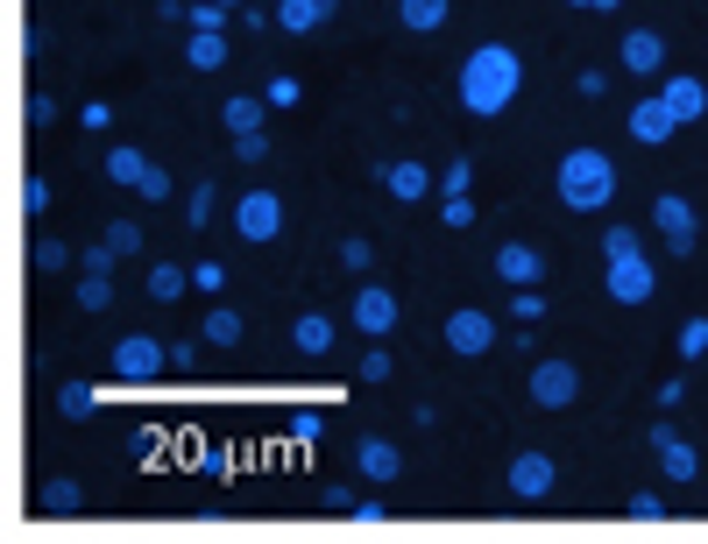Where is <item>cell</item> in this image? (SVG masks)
Masks as SVG:
<instances>
[{"mask_svg": "<svg viewBox=\"0 0 708 544\" xmlns=\"http://www.w3.org/2000/svg\"><path fill=\"white\" fill-rule=\"evenodd\" d=\"M518 50H503V43H482V50H468V64H461V107L475 113V121H489V113H503L510 100H518Z\"/></svg>", "mask_w": 708, "mask_h": 544, "instance_id": "obj_1", "label": "cell"}, {"mask_svg": "<svg viewBox=\"0 0 708 544\" xmlns=\"http://www.w3.org/2000/svg\"><path fill=\"white\" fill-rule=\"evenodd\" d=\"M617 199V163L602 149H567L560 155V205L567 212H596Z\"/></svg>", "mask_w": 708, "mask_h": 544, "instance_id": "obj_2", "label": "cell"}, {"mask_svg": "<svg viewBox=\"0 0 708 544\" xmlns=\"http://www.w3.org/2000/svg\"><path fill=\"white\" fill-rule=\"evenodd\" d=\"M113 375L121 382H157L163 367H170V346L163 340H149V333H128V340H113Z\"/></svg>", "mask_w": 708, "mask_h": 544, "instance_id": "obj_3", "label": "cell"}, {"mask_svg": "<svg viewBox=\"0 0 708 544\" xmlns=\"http://www.w3.org/2000/svg\"><path fill=\"white\" fill-rule=\"evenodd\" d=\"M107 178L121 184V191H142L149 205H157V199H170V178H163L157 163H149L142 149H107Z\"/></svg>", "mask_w": 708, "mask_h": 544, "instance_id": "obj_4", "label": "cell"}, {"mask_svg": "<svg viewBox=\"0 0 708 544\" xmlns=\"http://www.w3.org/2000/svg\"><path fill=\"white\" fill-rule=\"evenodd\" d=\"M235 233H241L248 248L277 241V233H283V205H277V191H248V199L235 205Z\"/></svg>", "mask_w": 708, "mask_h": 544, "instance_id": "obj_5", "label": "cell"}, {"mask_svg": "<svg viewBox=\"0 0 708 544\" xmlns=\"http://www.w3.org/2000/svg\"><path fill=\"white\" fill-rule=\"evenodd\" d=\"M574 396H581L574 361H539V367H531V403H539V411H567Z\"/></svg>", "mask_w": 708, "mask_h": 544, "instance_id": "obj_6", "label": "cell"}, {"mask_svg": "<svg viewBox=\"0 0 708 544\" xmlns=\"http://www.w3.org/2000/svg\"><path fill=\"white\" fill-rule=\"evenodd\" d=\"M447 346L461 361H482L496 346V319H489V311H453V319H447Z\"/></svg>", "mask_w": 708, "mask_h": 544, "instance_id": "obj_7", "label": "cell"}, {"mask_svg": "<svg viewBox=\"0 0 708 544\" xmlns=\"http://www.w3.org/2000/svg\"><path fill=\"white\" fill-rule=\"evenodd\" d=\"M496 276L518 283V290H539L546 283V255L531 241H503V248H496Z\"/></svg>", "mask_w": 708, "mask_h": 544, "instance_id": "obj_8", "label": "cell"}, {"mask_svg": "<svg viewBox=\"0 0 708 544\" xmlns=\"http://www.w3.org/2000/svg\"><path fill=\"white\" fill-rule=\"evenodd\" d=\"M652 290H659V276H652V262H645V255L609 262V298H617V304H645Z\"/></svg>", "mask_w": 708, "mask_h": 544, "instance_id": "obj_9", "label": "cell"}, {"mask_svg": "<svg viewBox=\"0 0 708 544\" xmlns=\"http://www.w3.org/2000/svg\"><path fill=\"white\" fill-rule=\"evenodd\" d=\"M348 311H355V325H361V333H369V340H382V333H390V325H397V298H390V290H376V283H361Z\"/></svg>", "mask_w": 708, "mask_h": 544, "instance_id": "obj_10", "label": "cell"}, {"mask_svg": "<svg viewBox=\"0 0 708 544\" xmlns=\"http://www.w3.org/2000/svg\"><path fill=\"white\" fill-rule=\"evenodd\" d=\"M652 226L666 233L674 255H695V205H687V199H659L652 205Z\"/></svg>", "mask_w": 708, "mask_h": 544, "instance_id": "obj_11", "label": "cell"}, {"mask_svg": "<svg viewBox=\"0 0 708 544\" xmlns=\"http://www.w3.org/2000/svg\"><path fill=\"white\" fill-rule=\"evenodd\" d=\"M510 495H518V502H546L552 495V460L546 453H518V460H510Z\"/></svg>", "mask_w": 708, "mask_h": 544, "instance_id": "obj_12", "label": "cell"}, {"mask_svg": "<svg viewBox=\"0 0 708 544\" xmlns=\"http://www.w3.org/2000/svg\"><path fill=\"white\" fill-rule=\"evenodd\" d=\"M624 128H630V134H638V142H645V149H659V142H666V134H674L680 121H674V107H666V100H659V92H652V100H638V107H630V121H624Z\"/></svg>", "mask_w": 708, "mask_h": 544, "instance_id": "obj_13", "label": "cell"}, {"mask_svg": "<svg viewBox=\"0 0 708 544\" xmlns=\"http://www.w3.org/2000/svg\"><path fill=\"white\" fill-rule=\"evenodd\" d=\"M333 8H340V0H277V29L312 36V29H327V22H333Z\"/></svg>", "mask_w": 708, "mask_h": 544, "instance_id": "obj_14", "label": "cell"}, {"mask_svg": "<svg viewBox=\"0 0 708 544\" xmlns=\"http://www.w3.org/2000/svg\"><path fill=\"white\" fill-rule=\"evenodd\" d=\"M355 466H361V481H376V488H382V481H397V474H405V453H397L390 439H361Z\"/></svg>", "mask_w": 708, "mask_h": 544, "instance_id": "obj_15", "label": "cell"}, {"mask_svg": "<svg viewBox=\"0 0 708 544\" xmlns=\"http://www.w3.org/2000/svg\"><path fill=\"white\" fill-rule=\"evenodd\" d=\"M659 100L674 107V121H701V113H708V85H701V78H666Z\"/></svg>", "mask_w": 708, "mask_h": 544, "instance_id": "obj_16", "label": "cell"}, {"mask_svg": "<svg viewBox=\"0 0 708 544\" xmlns=\"http://www.w3.org/2000/svg\"><path fill=\"white\" fill-rule=\"evenodd\" d=\"M659 64H666V43H659L652 29H630V36H624V71L659 78Z\"/></svg>", "mask_w": 708, "mask_h": 544, "instance_id": "obj_17", "label": "cell"}, {"mask_svg": "<svg viewBox=\"0 0 708 544\" xmlns=\"http://www.w3.org/2000/svg\"><path fill=\"white\" fill-rule=\"evenodd\" d=\"M291 346H298V354H327V346H333V319H327V311H305V319L291 325Z\"/></svg>", "mask_w": 708, "mask_h": 544, "instance_id": "obj_18", "label": "cell"}, {"mask_svg": "<svg viewBox=\"0 0 708 544\" xmlns=\"http://www.w3.org/2000/svg\"><path fill=\"white\" fill-rule=\"evenodd\" d=\"M439 178H426V163H390L382 170V191H390V199H426Z\"/></svg>", "mask_w": 708, "mask_h": 544, "instance_id": "obj_19", "label": "cell"}, {"mask_svg": "<svg viewBox=\"0 0 708 544\" xmlns=\"http://www.w3.org/2000/svg\"><path fill=\"white\" fill-rule=\"evenodd\" d=\"M185 64H191V71H220V64H227V36H213V29H191Z\"/></svg>", "mask_w": 708, "mask_h": 544, "instance_id": "obj_20", "label": "cell"}, {"mask_svg": "<svg viewBox=\"0 0 708 544\" xmlns=\"http://www.w3.org/2000/svg\"><path fill=\"white\" fill-rule=\"evenodd\" d=\"M220 121L235 128V134H256L262 121H270V100H248V92H241V100H227V107H220Z\"/></svg>", "mask_w": 708, "mask_h": 544, "instance_id": "obj_21", "label": "cell"}, {"mask_svg": "<svg viewBox=\"0 0 708 544\" xmlns=\"http://www.w3.org/2000/svg\"><path fill=\"white\" fill-rule=\"evenodd\" d=\"M36 502H43L50 516H71V510H86V488H79V481H64V474H57V481H43V495H36Z\"/></svg>", "mask_w": 708, "mask_h": 544, "instance_id": "obj_22", "label": "cell"}, {"mask_svg": "<svg viewBox=\"0 0 708 544\" xmlns=\"http://www.w3.org/2000/svg\"><path fill=\"white\" fill-rule=\"evenodd\" d=\"M185 290H191V276H185V269H170V262H157V269H149V304H178Z\"/></svg>", "mask_w": 708, "mask_h": 544, "instance_id": "obj_23", "label": "cell"}, {"mask_svg": "<svg viewBox=\"0 0 708 544\" xmlns=\"http://www.w3.org/2000/svg\"><path fill=\"white\" fill-rule=\"evenodd\" d=\"M397 22H405V29H439V22H447V0H397Z\"/></svg>", "mask_w": 708, "mask_h": 544, "instance_id": "obj_24", "label": "cell"}, {"mask_svg": "<svg viewBox=\"0 0 708 544\" xmlns=\"http://www.w3.org/2000/svg\"><path fill=\"white\" fill-rule=\"evenodd\" d=\"M199 340H206V346H235V340H241V311H227V304H220V311H206Z\"/></svg>", "mask_w": 708, "mask_h": 544, "instance_id": "obj_25", "label": "cell"}, {"mask_svg": "<svg viewBox=\"0 0 708 544\" xmlns=\"http://www.w3.org/2000/svg\"><path fill=\"white\" fill-rule=\"evenodd\" d=\"M659 466H666V481H695V474H701L695 445H680V439H666V445H659Z\"/></svg>", "mask_w": 708, "mask_h": 544, "instance_id": "obj_26", "label": "cell"}, {"mask_svg": "<svg viewBox=\"0 0 708 544\" xmlns=\"http://www.w3.org/2000/svg\"><path fill=\"white\" fill-rule=\"evenodd\" d=\"M57 411H64L71 424H86L92 411H100V403H92V389H86V382H64V389H57Z\"/></svg>", "mask_w": 708, "mask_h": 544, "instance_id": "obj_27", "label": "cell"}, {"mask_svg": "<svg viewBox=\"0 0 708 544\" xmlns=\"http://www.w3.org/2000/svg\"><path fill=\"white\" fill-rule=\"evenodd\" d=\"M602 255H609V262H630V255H645L638 226H609V233H602Z\"/></svg>", "mask_w": 708, "mask_h": 544, "instance_id": "obj_28", "label": "cell"}, {"mask_svg": "<svg viewBox=\"0 0 708 544\" xmlns=\"http://www.w3.org/2000/svg\"><path fill=\"white\" fill-rule=\"evenodd\" d=\"M468 184H475V163H468V155H453V163L439 170V191H447V199H468Z\"/></svg>", "mask_w": 708, "mask_h": 544, "instance_id": "obj_29", "label": "cell"}, {"mask_svg": "<svg viewBox=\"0 0 708 544\" xmlns=\"http://www.w3.org/2000/svg\"><path fill=\"white\" fill-rule=\"evenodd\" d=\"M107 248H113L121 262H128V255H142V226H136V220H113V226H107Z\"/></svg>", "mask_w": 708, "mask_h": 544, "instance_id": "obj_30", "label": "cell"}, {"mask_svg": "<svg viewBox=\"0 0 708 544\" xmlns=\"http://www.w3.org/2000/svg\"><path fill=\"white\" fill-rule=\"evenodd\" d=\"M36 269H43V276H57V269H71V248L57 241V233H43V241H36Z\"/></svg>", "mask_w": 708, "mask_h": 544, "instance_id": "obj_31", "label": "cell"}, {"mask_svg": "<svg viewBox=\"0 0 708 544\" xmlns=\"http://www.w3.org/2000/svg\"><path fill=\"white\" fill-rule=\"evenodd\" d=\"M340 262H348L355 276H361V269L376 262V241H369V233H348V241H340Z\"/></svg>", "mask_w": 708, "mask_h": 544, "instance_id": "obj_32", "label": "cell"}, {"mask_svg": "<svg viewBox=\"0 0 708 544\" xmlns=\"http://www.w3.org/2000/svg\"><path fill=\"white\" fill-rule=\"evenodd\" d=\"M708 354V319H687L680 325V361H701Z\"/></svg>", "mask_w": 708, "mask_h": 544, "instance_id": "obj_33", "label": "cell"}, {"mask_svg": "<svg viewBox=\"0 0 708 544\" xmlns=\"http://www.w3.org/2000/svg\"><path fill=\"white\" fill-rule=\"evenodd\" d=\"M185 220H191V233H199L206 220H213V184H206V178H199V191L185 199Z\"/></svg>", "mask_w": 708, "mask_h": 544, "instance_id": "obj_34", "label": "cell"}, {"mask_svg": "<svg viewBox=\"0 0 708 544\" xmlns=\"http://www.w3.org/2000/svg\"><path fill=\"white\" fill-rule=\"evenodd\" d=\"M107 304H113V283L107 276H86L79 283V311H107Z\"/></svg>", "mask_w": 708, "mask_h": 544, "instance_id": "obj_35", "label": "cell"}, {"mask_svg": "<svg viewBox=\"0 0 708 544\" xmlns=\"http://www.w3.org/2000/svg\"><path fill=\"white\" fill-rule=\"evenodd\" d=\"M191 29H227V0H199V8H191Z\"/></svg>", "mask_w": 708, "mask_h": 544, "instance_id": "obj_36", "label": "cell"}, {"mask_svg": "<svg viewBox=\"0 0 708 544\" xmlns=\"http://www.w3.org/2000/svg\"><path fill=\"white\" fill-rule=\"evenodd\" d=\"M298 92H305L298 78H291V71H277V78H270V92H262V100H270V107H298Z\"/></svg>", "mask_w": 708, "mask_h": 544, "instance_id": "obj_37", "label": "cell"}, {"mask_svg": "<svg viewBox=\"0 0 708 544\" xmlns=\"http://www.w3.org/2000/svg\"><path fill=\"white\" fill-rule=\"evenodd\" d=\"M291 439L319 445V439H327V417H319V411H298V417H291Z\"/></svg>", "mask_w": 708, "mask_h": 544, "instance_id": "obj_38", "label": "cell"}, {"mask_svg": "<svg viewBox=\"0 0 708 544\" xmlns=\"http://www.w3.org/2000/svg\"><path fill=\"white\" fill-rule=\"evenodd\" d=\"M170 375H199V340H178V346H170Z\"/></svg>", "mask_w": 708, "mask_h": 544, "instance_id": "obj_39", "label": "cell"}, {"mask_svg": "<svg viewBox=\"0 0 708 544\" xmlns=\"http://www.w3.org/2000/svg\"><path fill=\"white\" fill-rule=\"evenodd\" d=\"M235 155H241V163H262V155H270V134H235Z\"/></svg>", "mask_w": 708, "mask_h": 544, "instance_id": "obj_40", "label": "cell"}, {"mask_svg": "<svg viewBox=\"0 0 708 544\" xmlns=\"http://www.w3.org/2000/svg\"><path fill=\"white\" fill-rule=\"evenodd\" d=\"M113 262H121V255H113L107 241H92V248H86V276H113Z\"/></svg>", "mask_w": 708, "mask_h": 544, "instance_id": "obj_41", "label": "cell"}, {"mask_svg": "<svg viewBox=\"0 0 708 544\" xmlns=\"http://www.w3.org/2000/svg\"><path fill=\"white\" fill-rule=\"evenodd\" d=\"M510 311H518L525 325H531V319H546V290H518V298H510Z\"/></svg>", "mask_w": 708, "mask_h": 544, "instance_id": "obj_42", "label": "cell"}, {"mask_svg": "<svg viewBox=\"0 0 708 544\" xmlns=\"http://www.w3.org/2000/svg\"><path fill=\"white\" fill-rule=\"evenodd\" d=\"M361 382H390V354H382V346H369V354H361Z\"/></svg>", "mask_w": 708, "mask_h": 544, "instance_id": "obj_43", "label": "cell"}, {"mask_svg": "<svg viewBox=\"0 0 708 544\" xmlns=\"http://www.w3.org/2000/svg\"><path fill=\"white\" fill-rule=\"evenodd\" d=\"M22 205H29V220H43V212H50V184L29 178V184H22Z\"/></svg>", "mask_w": 708, "mask_h": 544, "instance_id": "obj_44", "label": "cell"}, {"mask_svg": "<svg viewBox=\"0 0 708 544\" xmlns=\"http://www.w3.org/2000/svg\"><path fill=\"white\" fill-rule=\"evenodd\" d=\"M57 121V100L50 92H29V128H50Z\"/></svg>", "mask_w": 708, "mask_h": 544, "instance_id": "obj_45", "label": "cell"}, {"mask_svg": "<svg viewBox=\"0 0 708 544\" xmlns=\"http://www.w3.org/2000/svg\"><path fill=\"white\" fill-rule=\"evenodd\" d=\"M630 516H638V523H659L666 502H659V495H630Z\"/></svg>", "mask_w": 708, "mask_h": 544, "instance_id": "obj_46", "label": "cell"}, {"mask_svg": "<svg viewBox=\"0 0 708 544\" xmlns=\"http://www.w3.org/2000/svg\"><path fill=\"white\" fill-rule=\"evenodd\" d=\"M439 220H447V226H475V205L468 199H447V205H439Z\"/></svg>", "mask_w": 708, "mask_h": 544, "instance_id": "obj_47", "label": "cell"}, {"mask_svg": "<svg viewBox=\"0 0 708 544\" xmlns=\"http://www.w3.org/2000/svg\"><path fill=\"white\" fill-rule=\"evenodd\" d=\"M191 283H199V290H220L227 269H220V262H199V269H191Z\"/></svg>", "mask_w": 708, "mask_h": 544, "instance_id": "obj_48", "label": "cell"}, {"mask_svg": "<svg viewBox=\"0 0 708 544\" xmlns=\"http://www.w3.org/2000/svg\"><path fill=\"white\" fill-rule=\"evenodd\" d=\"M574 85H581V100H602V92H609V78H602V71H581Z\"/></svg>", "mask_w": 708, "mask_h": 544, "instance_id": "obj_49", "label": "cell"}, {"mask_svg": "<svg viewBox=\"0 0 708 544\" xmlns=\"http://www.w3.org/2000/svg\"><path fill=\"white\" fill-rule=\"evenodd\" d=\"M355 523H390V510H382V502L369 495V502H355Z\"/></svg>", "mask_w": 708, "mask_h": 544, "instance_id": "obj_50", "label": "cell"}, {"mask_svg": "<svg viewBox=\"0 0 708 544\" xmlns=\"http://www.w3.org/2000/svg\"><path fill=\"white\" fill-rule=\"evenodd\" d=\"M609 8H624V0H596V14H609Z\"/></svg>", "mask_w": 708, "mask_h": 544, "instance_id": "obj_51", "label": "cell"}, {"mask_svg": "<svg viewBox=\"0 0 708 544\" xmlns=\"http://www.w3.org/2000/svg\"><path fill=\"white\" fill-rule=\"evenodd\" d=\"M567 8H596V0H567Z\"/></svg>", "mask_w": 708, "mask_h": 544, "instance_id": "obj_52", "label": "cell"}, {"mask_svg": "<svg viewBox=\"0 0 708 544\" xmlns=\"http://www.w3.org/2000/svg\"><path fill=\"white\" fill-rule=\"evenodd\" d=\"M227 8H248V0H227Z\"/></svg>", "mask_w": 708, "mask_h": 544, "instance_id": "obj_53", "label": "cell"}]
</instances>
